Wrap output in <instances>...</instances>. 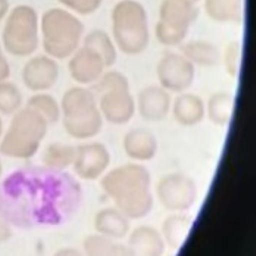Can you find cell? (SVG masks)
Here are the masks:
<instances>
[{
	"label": "cell",
	"instance_id": "24",
	"mask_svg": "<svg viewBox=\"0 0 256 256\" xmlns=\"http://www.w3.org/2000/svg\"><path fill=\"white\" fill-rule=\"evenodd\" d=\"M82 46L88 48L93 52H96L102 60L104 62V66H112L116 62V46L110 36L103 31V30H93L82 38Z\"/></svg>",
	"mask_w": 256,
	"mask_h": 256
},
{
	"label": "cell",
	"instance_id": "39",
	"mask_svg": "<svg viewBox=\"0 0 256 256\" xmlns=\"http://www.w3.org/2000/svg\"><path fill=\"white\" fill-rule=\"evenodd\" d=\"M0 49H2V46H0Z\"/></svg>",
	"mask_w": 256,
	"mask_h": 256
},
{
	"label": "cell",
	"instance_id": "12",
	"mask_svg": "<svg viewBox=\"0 0 256 256\" xmlns=\"http://www.w3.org/2000/svg\"><path fill=\"white\" fill-rule=\"evenodd\" d=\"M104 62L102 58L88 48L81 46L71 58H70V74L72 80L81 84L88 86L94 84L104 72Z\"/></svg>",
	"mask_w": 256,
	"mask_h": 256
},
{
	"label": "cell",
	"instance_id": "9",
	"mask_svg": "<svg viewBox=\"0 0 256 256\" xmlns=\"http://www.w3.org/2000/svg\"><path fill=\"white\" fill-rule=\"evenodd\" d=\"M110 165V152L102 143L80 144L76 150L74 171L80 178L94 181L103 177Z\"/></svg>",
	"mask_w": 256,
	"mask_h": 256
},
{
	"label": "cell",
	"instance_id": "33",
	"mask_svg": "<svg viewBox=\"0 0 256 256\" xmlns=\"http://www.w3.org/2000/svg\"><path fill=\"white\" fill-rule=\"evenodd\" d=\"M12 228L9 226V222H6L3 218H0V243L8 242L12 237Z\"/></svg>",
	"mask_w": 256,
	"mask_h": 256
},
{
	"label": "cell",
	"instance_id": "17",
	"mask_svg": "<svg viewBox=\"0 0 256 256\" xmlns=\"http://www.w3.org/2000/svg\"><path fill=\"white\" fill-rule=\"evenodd\" d=\"M94 230L103 237L112 240L126 238L130 231V220L116 208H104L94 216Z\"/></svg>",
	"mask_w": 256,
	"mask_h": 256
},
{
	"label": "cell",
	"instance_id": "35",
	"mask_svg": "<svg viewBox=\"0 0 256 256\" xmlns=\"http://www.w3.org/2000/svg\"><path fill=\"white\" fill-rule=\"evenodd\" d=\"M8 9H9L8 0H0V20L4 18V15L8 14Z\"/></svg>",
	"mask_w": 256,
	"mask_h": 256
},
{
	"label": "cell",
	"instance_id": "26",
	"mask_svg": "<svg viewBox=\"0 0 256 256\" xmlns=\"http://www.w3.org/2000/svg\"><path fill=\"white\" fill-rule=\"evenodd\" d=\"M77 148L64 143L49 144L43 154V162L52 171H64L72 166Z\"/></svg>",
	"mask_w": 256,
	"mask_h": 256
},
{
	"label": "cell",
	"instance_id": "19",
	"mask_svg": "<svg viewBox=\"0 0 256 256\" xmlns=\"http://www.w3.org/2000/svg\"><path fill=\"white\" fill-rule=\"evenodd\" d=\"M103 127V116L99 109H96L92 114H87L84 116H78L72 120H64L65 131L77 138V140H88L96 137Z\"/></svg>",
	"mask_w": 256,
	"mask_h": 256
},
{
	"label": "cell",
	"instance_id": "8",
	"mask_svg": "<svg viewBox=\"0 0 256 256\" xmlns=\"http://www.w3.org/2000/svg\"><path fill=\"white\" fill-rule=\"evenodd\" d=\"M158 80L162 88L170 93H184L196 78V66L181 53H165L156 66Z\"/></svg>",
	"mask_w": 256,
	"mask_h": 256
},
{
	"label": "cell",
	"instance_id": "36",
	"mask_svg": "<svg viewBox=\"0 0 256 256\" xmlns=\"http://www.w3.org/2000/svg\"><path fill=\"white\" fill-rule=\"evenodd\" d=\"M2 137H3V121L0 118V140H2Z\"/></svg>",
	"mask_w": 256,
	"mask_h": 256
},
{
	"label": "cell",
	"instance_id": "20",
	"mask_svg": "<svg viewBox=\"0 0 256 256\" xmlns=\"http://www.w3.org/2000/svg\"><path fill=\"white\" fill-rule=\"evenodd\" d=\"M181 54L194 66L212 68L220 62V50L215 44L205 40H193L181 44Z\"/></svg>",
	"mask_w": 256,
	"mask_h": 256
},
{
	"label": "cell",
	"instance_id": "27",
	"mask_svg": "<svg viewBox=\"0 0 256 256\" xmlns=\"http://www.w3.org/2000/svg\"><path fill=\"white\" fill-rule=\"evenodd\" d=\"M26 106L32 110H36L37 114H40L49 126H54L56 122H59V120L62 118V110H60V103L58 102L52 94L44 93H36Z\"/></svg>",
	"mask_w": 256,
	"mask_h": 256
},
{
	"label": "cell",
	"instance_id": "18",
	"mask_svg": "<svg viewBox=\"0 0 256 256\" xmlns=\"http://www.w3.org/2000/svg\"><path fill=\"white\" fill-rule=\"evenodd\" d=\"M176 121L182 127H196L205 118V102L193 93H181L171 104Z\"/></svg>",
	"mask_w": 256,
	"mask_h": 256
},
{
	"label": "cell",
	"instance_id": "28",
	"mask_svg": "<svg viewBox=\"0 0 256 256\" xmlns=\"http://www.w3.org/2000/svg\"><path fill=\"white\" fill-rule=\"evenodd\" d=\"M22 106L20 88L9 81L0 82V115H14Z\"/></svg>",
	"mask_w": 256,
	"mask_h": 256
},
{
	"label": "cell",
	"instance_id": "11",
	"mask_svg": "<svg viewBox=\"0 0 256 256\" xmlns=\"http://www.w3.org/2000/svg\"><path fill=\"white\" fill-rule=\"evenodd\" d=\"M99 110L103 120L114 126H122L130 122L136 114V100L127 90H114L99 94Z\"/></svg>",
	"mask_w": 256,
	"mask_h": 256
},
{
	"label": "cell",
	"instance_id": "34",
	"mask_svg": "<svg viewBox=\"0 0 256 256\" xmlns=\"http://www.w3.org/2000/svg\"><path fill=\"white\" fill-rule=\"evenodd\" d=\"M53 256H86L82 252H80L78 249H72V248H65L58 250Z\"/></svg>",
	"mask_w": 256,
	"mask_h": 256
},
{
	"label": "cell",
	"instance_id": "29",
	"mask_svg": "<svg viewBox=\"0 0 256 256\" xmlns=\"http://www.w3.org/2000/svg\"><path fill=\"white\" fill-rule=\"evenodd\" d=\"M130 88L128 78L118 71H109L103 72V76L94 82V94L99 96L106 92H114V90H127Z\"/></svg>",
	"mask_w": 256,
	"mask_h": 256
},
{
	"label": "cell",
	"instance_id": "14",
	"mask_svg": "<svg viewBox=\"0 0 256 256\" xmlns=\"http://www.w3.org/2000/svg\"><path fill=\"white\" fill-rule=\"evenodd\" d=\"M127 246L132 256H162L165 254L162 234L150 226H140L130 231Z\"/></svg>",
	"mask_w": 256,
	"mask_h": 256
},
{
	"label": "cell",
	"instance_id": "4",
	"mask_svg": "<svg viewBox=\"0 0 256 256\" xmlns=\"http://www.w3.org/2000/svg\"><path fill=\"white\" fill-rule=\"evenodd\" d=\"M84 24L65 9H49L42 18V42L48 56L68 59L80 49Z\"/></svg>",
	"mask_w": 256,
	"mask_h": 256
},
{
	"label": "cell",
	"instance_id": "3",
	"mask_svg": "<svg viewBox=\"0 0 256 256\" xmlns=\"http://www.w3.org/2000/svg\"><path fill=\"white\" fill-rule=\"evenodd\" d=\"M49 130L48 121L26 106L14 114L10 126L0 140V154L15 159L36 156Z\"/></svg>",
	"mask_w": 256,
	"mask_h": 256
},
{
	"label": "cell",
	"instance_id": "30",
	"mask_svg": "<svg viewBox=\"0 0 256 256\" xmlns=\"http://www.w3.org/2000/svg\"><path fill=\"white\" fill-rule=\"evenodd\" d=\"M240 62H242V44L238 42H232L227 46L224 53V65L227 74L236 78L240 71Z\"/></svg>",
	"mask_w": 256,
	"mask_h": 256
},
{
	"label": "cell",
	"instance_id": "13",
	"mask_svg": "<svg viewBox=\"0 0 256 256\" xmlns=\"http://www.w3.org/2000/svg\"><path fill=\"white\" fill-rule=\"evenodd\" d=\"M171 104L172 99L170 92H166L160 86H149L140 92L136 102V110H138L143 120L158 122L168 116Z\"/></svg>",
	"mask_w": 256,
	"mask_h": 256
},
{
	"label": "cell",
	"instance_id": "7",
	"mask_svg": "<svg viewBox=\"0 0 256 256\" xmlns=\"http://www.w3.org/2000/svg\"><path fill=\"white\" fill-rule=\"evenodd\" d=\"M156 194L166 210L186 212L198 200V186L194 180L182 172L166 174L159 180Z\"/></svg>",
	"mask_w": 256,
	"mask_h": 256
},
{
	"label": "cell",
	"instance_id": "23",
	"mask_svg": "<svg viewBox=\"0 0 256 256\" xmlns=\"http://www.w3.org/2000/svg\"><path fill=\"white\" fill-rule=\"evenodd\" d=\"M84 255L86 256H132L127 244L103 237L100 234L88 236L84 240Z\"/></svg>",
	"mask_w": 256,
	"mask_h": 256
},
{
	"label": "cell",
	"instance_id": "22",
	"mask_svg": "<svg viewBox=\"0 0 256 256\" xmlns=\"http://www.w3.org/2000/svg\"><path fill=\"white\" fill-rule=\"evenodd\" d=\"M192 226H193V220L188 215L176 214L168 216L162 227V237L165 240V244H168L176 250L180 249L184 244Z\"/></svg>",
	"mask_w": 256,
	"mask_h": 256
},
{
	"label": "cell",
	"instance_id": "6",
	"mask_svg": "<svg viewBox=\"0 0 256 256\" xmlns=\"http://www.w3.org/2000/svg\"><path fill=\"white\" fill-rule=\"evenodd\" d=\"M40 44L38 15L31 6H18L12 10L4 31L3 46L8 53L26 58L31 56Z\"/></svg>",
	"mask_w": 256,
	"mask_h": 256
},
{
	"label": "cell",
	"instance_id": "15",
	"mask_svg": "<svg viewBox=\"0 0 256 256\" xmlns=\"http://www.w3.org/2000/svg\"><path fill=\"white\" fill-rule=\"evenodd\" d=\"M99 109L98 106V96L93 90L87 87H72L70 88L60 102V110L64 120H72L78 116H84L87 114L94 112Z\"/></svg>",
	"mask_w": 256,
	"mask_h": 256
},
{
	"label": "cell",
	"instance_id": "25",
	"mask_svg": "<svg viewBox=\"0 0 256 256\" xmlns=\"http://www.w3.org/2000/svg\"><path fill=\"white\" fill-rule=\"evenodd\" d=\"M232 110H234V99L226 92H218L212 94L208 100L206 114L215 126L220 127L227 126L231 121Z\"/></svg>",
	"mask_w": 256,
	"mask_h": 256
},
{
	"label": "cell",
	"instance_id": "16",
	"mask_svg": "<svg viewBox=\"0 0 256 256\" xmlns=\"http://www.w3.org/2000/svg\"><path fill=\"white\" fill-rule=\"evenodd\" d=\"M124 150L136 162H148L158 154V140L149 130L134 128L124 137Z\"/></svg>",
	"mask_w": 256,
	"mask_h": 256
},
{
	"label": "cell",
	"instance_id": "31",
	"mask_svg": "<svg viewBox=\"0 0 256 256\" xmlns=\"http://www.w3.org/2000/svg\"><path fill=\"white\" fill-rule=\"evenodd\" d=\"M58 2L80 15H90L100 8L103 0H58Z\"/></svg>",
	"mask_w": 256,
	"mask_h": 256
},
{
	"label": "cell",
	"instance_id": "32",
	"mask_svg": "<svg viewBox=\"0 0 256 256\" xmlns=\"http://www.w3.org/2000/svg\"><path fill=\"white\" fill-rule=\"evenodd\" d=\"M9 77H10V66L8 64V59L4 58V54L2 53V49H0V82L8 81Z\"/></svg>",
	"mask_w": 256,
	"mask_h": 256
},
{
	"label": "cell",
	"instance_id": "1",
	"mask_svg": "<svg viewBox=\"0 0 256 256\" xmlns=\"http://www.w3.org/2000/svg\"><path fill=\"white\" fill-rule=\"evenodd\" d=\"M149 170L140 164H126L106 172L102 178L103 192L128 220H142L152 212Z\"/></svg>",
	"mask_w": 256,
	"mask_h": 256
},
{
	"label": "cell",
	"instance_id": "38",
	"mask_svg": "<svg viewBox=\"0 0 256 256\" xmlns=\"http://www.w3.org/2000/svg\"><path fill=\"white\" fill-rule=\"evenodd\" d=\"M192 2H196V3H198V2H199V0H192Z\"/></svg>",
	"mask_w": 256,
	"mask_h": 256
},
{
	"label": "cell",
	"instance_id": "10",
	"mask_svg": "<svg viewBox=\"0 0 256 256\" xmlns=\"http://www.w3.org/2000/svg\"><path fill=\"white\" fill-rule=\"evenodd\" d=\"M59 65L56 59L48 54L34 56L22 70L24 86L32 93H44L58 82Z\"/></svg>",
	"mask_w": 256,
	"mask_h": 256
},
{
	"label": "cell",
	"instance_id": "37",
	"mask_svg": "<svg viewBox=\"0 0 256 256\" xmlns=\"http://www.w3.org/2000/svg\"><path fill=\"white\" fill-rule=\"evenodd\" d=\"M2 174H3V165H2V160H0V177H2Z\"/></svg>",
	"mask_w": 256,
	"mask_h": 256
},
{
	"label": "cell",
	"instance_id": "21",
	"mask_svg": "<svg viewBox=\"0 0 256 256\" xmlns=\"http://www.w3.org/2000/svg\"><path fill=\"white\" fill-rule=\"evenodd\" d=\"M205 9L215 22L240 24L243 20V0H205Z\"/></svg>",
	"mask_w": 256,
	"mask_h": 256
},
{
	"label": "cell",
	"instance_id": "5",
	"mask_svg": "<svg viewBox=\"0 0 256 256\" xmlns=\"http://www.w3.org/2000/svg\"><path fill=\"white\" fill-rule=\"evenodd\" d=\"M198 16L199 8L196 2L164 0L159 10V22L154 28L158 42L166 48L181 46Z\"/></svg>",
	"mask_w": 256,
	"mask_h": 256
},
{
	"label": "cell",
	"instance_id": "2",
	"mask_svg": "<svg viewBox=\"0 0 256 256\" xmlns=\"http://www.w3.org/2000/svg\"><path fill=\"white\" fill-rule=\"evenodd\" d=\"M112 34L116 49L128 56L140 54L149 46V21L137 0H121L112 10Z\"/></svg>",
	"mask_w": 256,
	"mask_h": 256
}]
</instances>
